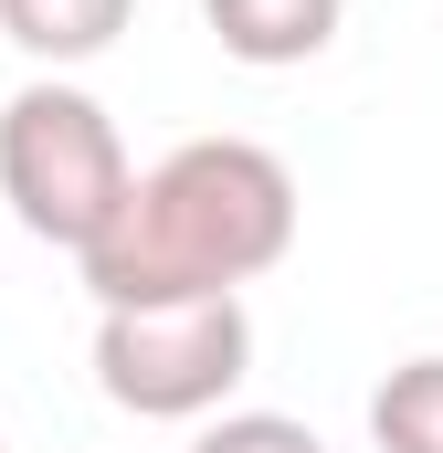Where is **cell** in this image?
Here are the masks:
<instances>
[{
    "mask_svg": "<svg viewBox=\"0 0 443 453\" xmlns=\"http://www.w3.org/2000/svg\"><path fill=\"white\" fill-rule=\"evenodd\" d=\"M296 253V169L264 137H180L137 169L116 232L85 253L96 306H169V296H243Z\"/></svg>",
    "mask_w": 443,
    "mask_h": 453,
    "instance_id": "1",
    "label": "cell"
},
{
    "mask_svg": "<svg viewBox=\"0 0 443 453\" xmlns=\"http://www.w3.org/2000/svg\"><path fill=\"white\" fill-rule=\"evenodd\" d=\"M137 190V158L116 137V116L74 85V74H32L0 106V211L32 242H64L74 264L96 253Z\"/></svg>",
    "mask_w": 443,
    "mask_h": 453,
    "instance_id": "2",
    "label": "cell"
},
{
    "mask_svg": "<svg viewBox=\"0 0 443 453\" xmlns=\"http://www.w3.org/2000/svg\"><path fill=\"white\" fill-rule=\"evenodd\" d=\"M253 369L243 296H169V306H96V390L137 422H222Z\"/></svg>",
    "mask_w": 443,
    "mask_h": 453,
    "instance_id": "3",
    "label": "cell"
},
{
    "mask_svg": "<svg viewBox=\"0 0 443 453\" xmlns=\"http://www.w3.org/2000/svg\"><path fill=\"white\" fill-rule=\"evenodd\" d=\"M212 42L253 74H285V64H317L348 21V0H201Z\"/></svg>",
    "mask_w": 443,
    "mask_h": 453,
    "instance_id": "4",
    "label": "cell"
},
{
    "mask_svg": "<svg viewBox=\"0 0 443 453\" xmlns=\"http://www.w3.org/2000/svg\"><path fill=\"white\" fill-rule=\"evenodd\" d=\"M127 21H137V0H0V42L32 53L43 74H74V64L116 53Z\"/></svg>",
    "mask_w": 443,
    "mask_h": 453,
    "instance_id": "5",
    "label": "cell"
},
{
    "mask_svg": "<svg viewBox=\"0 0 443 453\" xmlns=\"http://www.w3.org/2000/svg\"><path fill=\"white\" fill-rule=\"evenodd\" d=\"M369 443L380 453H443V358H401L369 390Z\"/></svg>",
    "mask_w": 443,
    "mask_h": 453,
    "instance_id": "6",
    "label": "cell"
},
{
    "mask_svg": "<svg viewBox=\"0 0 443 453\" xmlns=\"http://www.w3.org/2000/svg\"><path fill=\"white\" fill-rule=\"evenodd\" d=\"M190 453H328L296 411H222V422H201V443Z\"/></svg>",
    "mask_w": 443,
    "mask_h": 453,
    "instance_id": "7",
    "label": "cell"
},
{
    "mask_svg": "<svg viewBox=\"0 0 443 453\" xmlns=\"http://www.w3.org/2000/svg\"><path fill=\"white\" fill-rule=\"evenodd\" d=\"M0 222H11V211H0Z\"/></svg>",
    "mask_w": 443,
    "mask_h": 453,
    "instance_id": "8",
    "label": "cell"
},
{
    "mask_svg": "<svg viewBox=\"0 0 443 453\" xmlns=\"http://www.w3.org/2000/svg\"><path fill=\"white\" fill-rule=\"evenodd\" d=\"M0 453H11V443H0Z\"/></svg>",
    "mask_w": 443,
    "mask_h": 453,
    "instance_id": "9",
    "label": "cell"
}]
</instances>
